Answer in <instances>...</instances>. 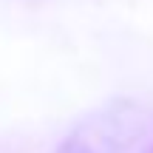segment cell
Instances as JSON below:
<instances>
[{
    "label": "cell",
    "mask_w": 153,
    "mask_h": 153,
    "mask_svg": "<svg viewBox=\"0 0 153 153\" xmlns=\"http://www.w3.org/2000/svg\"><path fill=\"white\" fill-rule=\"evenodd\" d=\"M153 111L139 99H116L76 122L51 153H128L145 139Z\"/></svg>",
    "instance_id": "6da1fadb"
},
{
    "label": "cell",
    "mask_w": 153,
    "mask_h": 153,
    "mask_svg": "<svg viewBox=\"0 0 153 153\" xmlns=\"http://www.w3.org/2000/svg\"><path fill=\"white\" fill-rule=\"evenodd\" d=\"M142 153H153V136L148 139V145H145V150H142Z\"/></svg>",
    "instance_id": "7a4b0ae2"
}]
</instances>
